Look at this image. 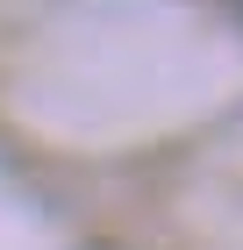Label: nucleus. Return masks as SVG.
Masks as SVG:
<instances>
[]
</instances>
